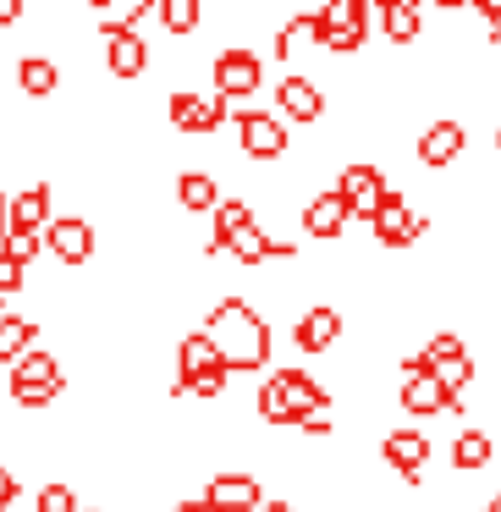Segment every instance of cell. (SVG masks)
Segmentation results:
<instances>
[{"instance_id": "obj_1", "label": "cell", "mask_w": 501, "mask_h": 512, "mask_svg": "<svg viewBox=\"0 0 501 512\" xmlns=\"http://www.w3.org/2000/svg\"><path fill=\"white\" fill-rule=\"evenodd\" d=\"M199 331L215 342V353H221V364L232 369V375H259V369H270V320L243 298V292H221V298L204 309Z\"/></svg>"}, {"instance_id": "obj_2", "label": "cell", "mask_w": 501, "mask_h": 512, "mask_svg": "<svg viewBox=\"0 0 501 512\" xmlns=\"http://www.w3.org/2000/svg\"><path fill=\"white\" fill-rule=\"evenodd\" d=\"M61 391H67V369H61L56 353L34 347L12 364V402L23 413H45L50 402H61Z\"/></svg>"}, {"instance_id": "obj_3", "label": "cell", "mask_w": 501, "mask_h": 512, "mask_svg": "<svg viewBox=\"0 0 501 512\" xmlns=\"http://www.w3.org/2000/svg\"><path fill=\"white\" fill-rule=\"evenodd\" d=\"M232 122H237V149H243V160H254V166H276V160H287L292 127L281 122V111L243 105V111H232Z\"/></svg>"}, {"instance_id": "obj_4", "label": "cell", "mask_w": 501, "mask_h": 512, "mask_svg": "<svg viewBox=\"0 0 501 512\" xmlns=\"http://www.w3.org/2000/svg\"><path fill=\"white\" fill-rule=\"evenodd\" d=\"M210 89L221 94L226 105L259 100V89H265V56H259L254 45H226L221 56L210 61Z\"/></svg>"}, {"instance_id": "obj_5", "label": "cell", "mask_w": 501, "mask_h": 512, "mask_svg": "<svg viewBox=\"0 0 501 512\" xmlns=\"http://www.w3.org/2000/svg\"><path fill=\"white\" fill-rule=\"evenodd\" d=\"M314 23H320V50H331V56H358L375 34L369 28V0H320Z\"/></svg>"}, {"instance_id": "obj_6", "label": "cell", "mask_w": 501, "mask_h": 512, "mask_svg": "<svg viewBox=\"0 0 501 512\" xmlns=\"http://www.w3.org/2000/svg\"><path fill=\"white\" fill-rule=\"evenodd\" d=\"M430 457H435V441H430V430H419V424H397V430L380 435V463H386L402 485H424Z\"/></svg>"}, {"instance_id": "obj_7", "label": "cell", "mask_w": 501, "mask_h": 512, "mask_svg": "<svg viewBox=\"0 0 501 512\" xmlns=\"http://www.w3.org/2000/svg\"><path fill=\"white\" fill-rule=\"evenodd\" d=\"M331 188L342 193V204L353 210V221H369V215L386 204L391 182H386V171H380L375 160H342L336 177H331Z\"/></svg>"}, {"instance_id": "obj_8", "label": "cell", "mask_w": 501, "mask_h": 512, "mask_svg": "<svg viewBox=\"0 0 501 512\" xmlns=\"http://www.w3.org/2000/svg\"><path fill=\"white\" fill-rule=\"evenodd\" d=\"M419 237H430V215H419L397 188H391L386 204L369 215V243L375 248H413Z\"/></svg>"}, {"instance_id": "obj_9", "label": "cell", "mask_w": 501, "mask_h": 512, "mask_svg": "<svg viewBox=\"0 0 501 512\" xmlns=\"http://www.w3.org/2000/svg\"><path fill=\"white\" fill-rule=\"evenodd\" d=\"M232 116V105L221 100V94H199V89H177L166 100V122L177 127V133H188V138H215L221 133V122Z\"/></svg>"}, {"instance_id": "obj_10", "label": "cell", "mask_w": 501, "mask_h": 512, "mask_svg": "<svg viewBox=\"0 0 501 512\" xmlns=\"http://www.w3.org/2000/svg\"><path fill=\"white\" fill-rule=\"evenodd\" d=\"M463 155H468V122H457V116H435V122L413 138V160H419L424 171H452Z\"/></svg>"}, {"instance_id": "obj_11", "label": "cell", "mask_w": 501, "mask_h": 512, "mask_svg": "<svg viewBox=\"0 0 501 512\" xmlns=\"http://www.w3.org/2000/svg\"><path fill=\"white\" fill-rule=\"evenodd\" d=\"M342 331H347V320H342V309H336V303H309L303 314H292L287 342L298 347V353L320 358V353H331V347L342 342Z\"/></svg>"}, {"instance_id": "obj_12", "label": "cell", "mask_w": 501, "mask_h": 512, "mask_svg": "<svg viewBox=\"0 0 501 512\" xmlns=\"http://www.w3.org/2000/svg\"><path fill=\"white\" fill-rule=\"evenodd\" d=\"M199 496L210 501V507H221V512H259L270 501L254 468H215V474L204 479Z\"/></svg>"}, {"instance_id": "obj_13", "label": "cell", "mask_w": 501, "mask_h": 512, "mask_svg": "<svg viewBox=\"0 0 501 512\" xmlns=\"http://www.w3.org/2000/svg\"><path fill=\"white\" fill-rule=\"evenodd\" d=\"M298 226H303L309 243H342L347 226H353V210L342 204L336 188H320V193H309V199L298 204Z\"/></svg>"}, {"instance_id": "obj_14", "label": "cell", "mask_w": 501, "mask_h": 512, "mask_svg": "<svg viewBox=\"0 0 501 512\" xmlns=\"http://www.w3.org/2000/svg\"><path fill=\"white\" fill-rule=\"evenodd\" d=\"M94 248H100V237H94V221H83V215H56V221L45 226V254L56 259L61 270L89 265Z\"/></svg>"}, {"instance_id": "obj_15", "label": "cell", "mask_w": 501, "mask_h": 512, "mask_svg": "<svg viewBox=\"0 0 501 512\" xmlns=\"http://www.w3.org/2000/svg\"><path fill=\"white\" fill-rule=\"evenodd\" d=\"M94 34H100V45H105V72H111V78L138 83V78L149 72V45H144V34H133V28H116L111 17H105Z\"/></svg>"}, {"instance_id": "obj_16", "label": "cell", "mask_w": 501, "mask_h": 512, "mask_svg": "<svg viewBox=\"0 0 501 512\" xmlns=\"http://www.w3.org/2000/svg\"><path fill=\"white\" fill-rule=\"evenodd\" d=\"M397 402L408 419H435V413H452V397L441 391V380L430 369H419V358H402V386H397Z\"/></svg>"}, {"instance_id": "obj_17", "label": "cell", "mask_w": 501, "mask_h": 512, "mask_svg": "<svg viewBox=\"0 0 501 512\" xmlns=\"http://www.w3.org/2000/svg\"><path fill=\"white\" fill-rule=\"evenodd\" d=\"M215 369H226V364H221V353H215L210 336L204 331L177 336V380L166 386V397H193V386H199L204 375H215Z\"/></svg>"}, {"instance_id": "obj_18", "label": "cell", "mask_w": 501, "mask_h": 512, "mask_svg": "<svg viewBox=\"0 0 501 512\" xmlns=\"http://www.w3.org/2000/svg\"><path fill=\"white\" fill-rule=\"evenodd\" d=\"M276 111H281V122L320 127V122H325V94H320V83H314L309 72H287V78L276 83Z\"/></svg>"}, {"instance_id": "obj_19", "label": "cell", "mask_w": 501, "mask_h": 512, "mask_svg": "<svg viewBox=\"0 0 501 512\" xmlns=\"http://www.w3.org/2000/svg\"><path fill=\"white\" fill-rule=\"evenodd\" d=\"M50 204H56V188H50L45 177L28 182V188H17V193H12V204H6V215H12V232L45 237V226L56 221V215H50Z\"/></svg>"}, {"instance_id": "obj_20", "label": "cell", "mask_w": 501, "mask_h": 512, "mask_svg": "<svg viewBox=\"0 0 501 512\" xmlns=\"http://www.w3.org/2000/svg\"><path fill=\"white\" fill-rule=\"evenodd\" d=\"M270 375L281 380V397H287V408H292V424L303 419V413H320V408H336V397L320 386V375H309V369H270Z\"/></svg>"}, {"instance_id": "obj_21", "label": "cell", "mask_w": 501, "mask_h": 512, "mask_svg": "<svg viewBox=\"0 0 501 512\" xmlns=\"http://www.w3.org/2000/svg\"><path fill=\"white\" fill-rule=\"evenodd\" d=\"M496 452H501V446L490 441L485 424H463V430H457V441H452V468L463 479H474V474H485V468L496 463Z\"/></svg>"}, {"instance_id": "obj_22", "label": "cell", "mask_w": 501, "mask_h": 512, "mask_svg": "<svg viewBox=\"0 0 501 512\" xmlns=\"http://www.w3.org/2000/svg\"><path fill=\"white\" fill-rule=\"evenodd\" d=\"M226 193H221V177L215 171H204V166H188L177 177V204H182V215H215V204H221Z\"/></svg>"}, {"instance_id": "obj_23", "label": "cell", "mask_w": 501, "mask_h": 512, "mask_svg": "<svg viewBox=\"0 0 501 512\" xmlns=\"http://www.w3.org/2000/svg\"><path fill=\"white\" fill-rule=\"evenodd\" d=\"M259 215H254V199H243V193H226L221 204H215V215H210V248L221 254L226 243H232L243 226H254Z\"/></svg>"}, {"instance_id": "obj_24", "label": "cell", "mask_w": 501, "mask_h": 512, "mask_svg": "<svg viewBox=\"0 0 501 512\" xmlns=\"http://www.w3.org/2000/svg\"><path fill=\"white\" fill-rule=\"evenodd\" d=\"M309 45H320V23H314V12H292L287 23L276 28V61H281V67H292Z\"/></svg>"}, {"instance_id": "obj_25", "label": "cell", "mask_w": 501, "mask_h": 512, "mask_svg": "<svg viewBox=\"0 0 501 512\" xmlns=\"http://www.w3.org/2000/svg\"><path fill=\"white\" fill-rule=\"evenodd\" d=\"M17 89H23L28 100H50V94L61 89V67L50 56H23L17 61Z\"/></svg>"}, {"instance_id": "obj_26", "label": "cell", "mask_w": 501, "mask_h": 512, "mask_svg": "<svg viewBox=\"0 0 501 512\" xmlns=\"http://www.w3.org/2000/svg\"><path fill=\"white\" fill-rule=\"evenodd\" d=\"M34 336H39V325L28 314H0V364L12 369L23 353H34Z\"/></svg>"}, {"instance_id": "obj_27", "label": "cell", "mask_w": 501, "mask_h": 512, "mask_svg": "<svg viewBox=\"0 0 501 512\" xmlns=\"http://www.w3.org/2000/svg\"><path fill=\"white\" fill-rule=\"evenodd\" d=\"M226 248H232V259H237L243 270H259V265H270V232H265L259 221H254V226H243V232H237Z\"/></svg>"}, {"instance_id": "obj_28", "label": "cell", "mask_w": 501, "mask_h": 512, "mask_svg": "<svg viewBox=\"0 0 501 512\" xmlns=\"http://www.w3.org/2000/svg\"><path fill=\"white\" fill-rule=\"evenodd\" d=\"M254 413H259V424H276V430H287V424H292V408H287V397H281V380H276V375L259 380Z\"/></svg>"}, {"instance_id": "obj_29", "label": "cell", "mask_w": 501, "mask_h": 512, "mask_svg": "<svg viewBox=\"0 0 501 512\" xmlns=\"http://www.w3.org/2000/svg\"><path fill=\"white\" fill-rule=\"evenodd\" d=\"M34 512H78V490H72L67 479H50V485H39Z\"/></svg>"}, {"instance_id": "obj_30", "label": "cell", "mask_w": 501, "mask_h": 512, "mask_svg": "<svg viewBox=\"0 0 501 512\" xmlns=\"http://www.w3.org/2000/svg\"><path fill=\"white\" fill-rule=\"evenodd\" d=\"M17 292H28V265H17V259L0 248V303L17 298Z\"/></svg>"}, {"instance_id": "obj_31", "label": "cell", "mask_w": 501, "mask_h": 512, "mask_svg": "<svg viewBox=\"0 0 501 512\" xmlns=\"http://www.w3.org/2000/svg\"><path fill=\"white\" fill-rule=\"evenodd\" d=\"M0 248H6V254H12L17 265H34V259L45 254V237H28V232H6V243H0Z\"/></svg>"}, {"instance_id": "obj_32", "label": "cell", "mask_w": 501, "mask_h": 512, "mask_svg": "<svg viewBox=\"0 0 501 512\" xmlns=\"http://www.w3.org/2000/svg\"><path fill=\"white\" fill-rule=\"evenodd\" d=\"M17 496H23V479H17L12 463H0V512H12Z\"/></svg>"}, {"instance_id": "obj_33", "label": "cell", "mask_w": 501, "mask_h": 512, "mask_svg": "<svg viewBox=\"0 0 501 512\" xmlns=\"http://www.w3.org/2000/svg\"><path fill=\"white\" fill-rule=\"evenodd\" d=\"M23 17H28V0H0V34H12Z\"/></svg>"}, {"instance_id": "obj_34", "label": "cell", "mask_w": 501, "mask_h": 512, "mask_svg": "<svg viewBox=\"0 0 501 512\" xmlns=\"http://www.w3.org/2000/svg\"><path fill=\"white\" fill-rule=\"evenodd\" d=\"M413 6H419V12H463L468 0H413Z\"/></svg>"}, {"instance_id": "obj_35", "label": "cell", "mask_w": 501, "mask_h": 512, "mask_svg": "<svg viewBox=\"0 0 501 512\" xmlns=\"http://www.w3.org/2000/svg\"><path fill=\"white\" fill-rule=\"evenodd\" d=\"M468 6H474L485 23H501V0H468Z\"/></svg>"}, {"instance_id": "obj_36", "label": "cell", "mask_w": 501, "mask_h": 512, "mask_svg": "<svg viewBox=\"0 0 501 512\" xmlns=\"http://www.w3.org/2000/svg\"><path fill=\"white\" fill-rule=\"evenodd\" d=\"M171 512H221V507H210L204 496H193V501H171Z\"/></svg>"}, {"instance_id": "obj_37", "label": "cell", "mask_w": 501, "mask_h": 512, "mask_svg": "<svg viewBox=\"0 0 501 512\" xmlns=\"http://www.w3.org/2000/svg\"><path fill=\"white\" fill-rule=\"evenodd\" d=\"M259 512H298V501H281V496H270Z\"/></svg>"}, {"instance_id": "obj_38", "label": "cell", "mask_w": 501, "mask_h": 512, "mask_svg": "<svg viewBox=\"0 0 501 512\" xmlns=\"http://www.w3.org/2000/svg\"><path fill=\"white\" fill-rule=\"evenodd\" d=\"M6 204H12V199L0 193V243H6V232H12V215H6Z\"/></svg>"}, {"instance_id": "obj_39", "label": "cell", "mask_w": 501, "mask_h": 512, "mask_svg": "<svg viewBox=\"0 0 501 512\" xmlns=\"http://www.w3.org/2000/svg\"><path fill=\"white\" fill-rule=\"evenodd\" d=\"M89 12H111V6H122V0H83Z\"/></svg>"}, {"instance_id": "obj_40", "label": "cell", "mask_w": 501, "mask_h": 512, "mask_svg": "<svg viewBox=\"0 0 501 512\" xmlns=\"http://www.w3.org/2000/svg\"><path fill=\"white\" fill-rule=\"evenodd\" d=\"M485 512H501V490H496V496H490V501H485Z\"/></svg>"}, {"instance_id": "obj_41", "label": "cell", "mask_w": 501, "mask_h": 512, "mask_svg": "<svg viewBox=\"0 0 501 512\" xmlns=\"http://www.w3.org/2000/svg\"><path fill=\"white\" fill-rule=\"evenodd\" d=\"M496 155H501V127H496Z\"/></svg>"}, {"instance_id": "obj_42", "label": "cell", "mask_w": 501, "mask_h": 512, "mask_svg": "<svg viewBox=\"0 0 501 512\" xmlns=\"http://www.w3.org/2000/svg\"><path fill=\"white\" fill-rule=\"evenodd\" d=\"M78 512H100V507H78Z\"/></svg>"}, {"instance_id": "obj_43", "label": "cell", "mask_w": 501, "mask_h": 512, "mask_svg": "<svg viewBox=\"0 0 501 512\" xmlns=\"http://www.w3.org/2000/svg\"><path fill=\"white\" fill-rule=\"evenodd\" d=\"M0 314H6V309H0Z\"/></svg>"}]
</instances>
